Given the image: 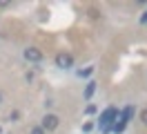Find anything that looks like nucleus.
Wrapping results in <instances>:
<instances>
[{
  "instance_id": "nucleus-1",
  "label": "nucleus",
  "mask_w": 147,
  "mask_h": 134,
  "mask_svg": "<svg viewBox=\"0 0 147 134\" xmlns=\"http://www.w3.org/2000/svg\"><path fill=\"white\" fill-rule=\"evenodd\" d=\"M116 118H118V110H116L114 105L107 107V110H105V112L100 114V127H102V132H109Z\"/></svg>"
},
{
  "instance_id": "nucleus-2",
  "label": "nucleus",
  "mask_w": 147,
  "mask_h": 134,
  "mask_svg": "<svg viewBox=\"0 0 147 134\" xmlns=\"http://www.w3.org/2000/svg\"><path fill=\"white\" fill-rule=\"evenodd\" d=\"M58 123H60V118H58L56 114H45L42 118H40V127H42L45 132L56 130V127H58Z\"/></svg>"
},
{
  "instance_id": "nucleus-3",
  "label": "nucleus",
  "mask_w": 147,
  "mask_h": 134,
  "mask_svg": "<svg viewBox=\"0 0 147 134\" xmlns=\"http://www.w3.org/2000/svg\"><path fill=\"white\" fill-rule=\"evenodd\" d=\"M56 65H58V67H63V69H69V67L74 65V56H71V54L60 52L58 56H56Z\"/></svg>"
},
{
  "instance_id": "nucleus-4",
  "label": "nucleus",
  "mask_w": 147,
  "mask_h": 134,
  "mask_svg": "<svg viewBox=\"0 0 147 134\" xmlns=\"http://www.w3.org/2000/svg\"><path fill=\"white\" fill-rule=\"evenodd\" d=\"M25 58H27L29 63H40L42 61V52L36 49V47H27V49H25Z\"/></svg>"
},
{
  "instance_id": "nucleus-5",
  "label": "nucleus",
  "mask_w": 147,
  "mask_h": 134,
  "mask_svg": "<svg viewBox=\"0 0 147 134\" xmlns=\"http://www.w3.org/2000/svg\"><path fill=\"white\" fill-rule=\"evenodd\" d=\"M94 92H96V83H94V80H89V83H87V87H85V98H92Z\"/></svg>"
},
{
  "instance_id": "nucleus-6",
  "label": "nucleus",
  "mask_w": 147,
  "mask_h": 134,
  "mask_svg": "<svg viewBox=\"0 0 147 134\" xmlns=\"http://www.w3.org/2000/svg\"><path fill=\"white\" fill-rule=\"evenodd\" d=\"M29 134H45V130H42L40 125H36V127H31V130H29Z\"/></svg>"
},
{
  "instance_id": "nucleus-7",
  "label": "nucleus",
  "mask_w": 147,
  "mask_h": 134,
  "mask_svg": "<svg viewBox=\"0 0 147 134\" xmlns=\"http://www.w3.org/2000/svg\"><path fill=\"white\" fill-rule=\"evenodd\" d=\"M140 123H143V125H147V107L143 110V112H140Z\"/></svg>"
},
{
  "instance_id": "nucleus-8",
  "label": "nucleus",
  "mask_w": 147,
  "mask_h": 134,
  "mask_svg": "<svg viewBox=\"0 0 147 134\" xmlns=\"http://www.w3.org/2000/svg\"><path fill=\"white\" fill-rule=\"evenodd\" d=\"M92 74H94V67H87V69L80 71V76H92Z\"/></svg>"
},
{
  "instance_id": "nucleus-9",
  "label": "nucleus",
  "mask_w": 147,
  "mask_h": 134,
  "mask_svg": "<svg viewBox=\"0 0 147 134\" xmlns=\"http://www.w3.org/2000/svg\"><path fill=\"white\" fill-rule=\"evenodd\" d=\"M85 112H87V114H94V112H96V105H87V110H85Z\"/></svg>"
},
{
  "instance_id": "nucleus-10",
  "label": "nucleus",
  "mask_w": 147,
  "mask_h": 134,
  "mask_svg": "<svg viewBox=\"0 0 147 134\" xmlns=\"http://www.w3.org/2000/svg\"><path fill=\"white\" fill-rule=\"evenodd\" d=\"M89 16H92V18H98V16H100V14H98L96 9H89Z\"/></svg>"
},
{
  "instance_id": "nucleus-11",
  "label": "nucleus",
  "mask_w": 147,
  "mask_h": 134,
  "mask_svg": "<svg viewBox=\"0 0 147 134\" xmlns=\"http://www.w3.org/2000/svg\"><path fill=\"white\" fill-rule=\"evenodd\" d=\"M18 116H20L18 112H11V114H9V121H16V118H18Z\"/></svg>"
},
{
  "instance_id": "nucleus-12",
  "label": "nucleus",
  "mask_w": 147,
  "mask_h": 134,
  "mask_svg": "<svg viewBox=\"0 0 147 134\" xmlns=\"http://www.w3.org/2000/svg\"><path fill=\"white\" fill-rule=\"evenodd\" d=\"M140 22H147V11H145V16L140 18Z\"/></svg>"
}]
</instances>
